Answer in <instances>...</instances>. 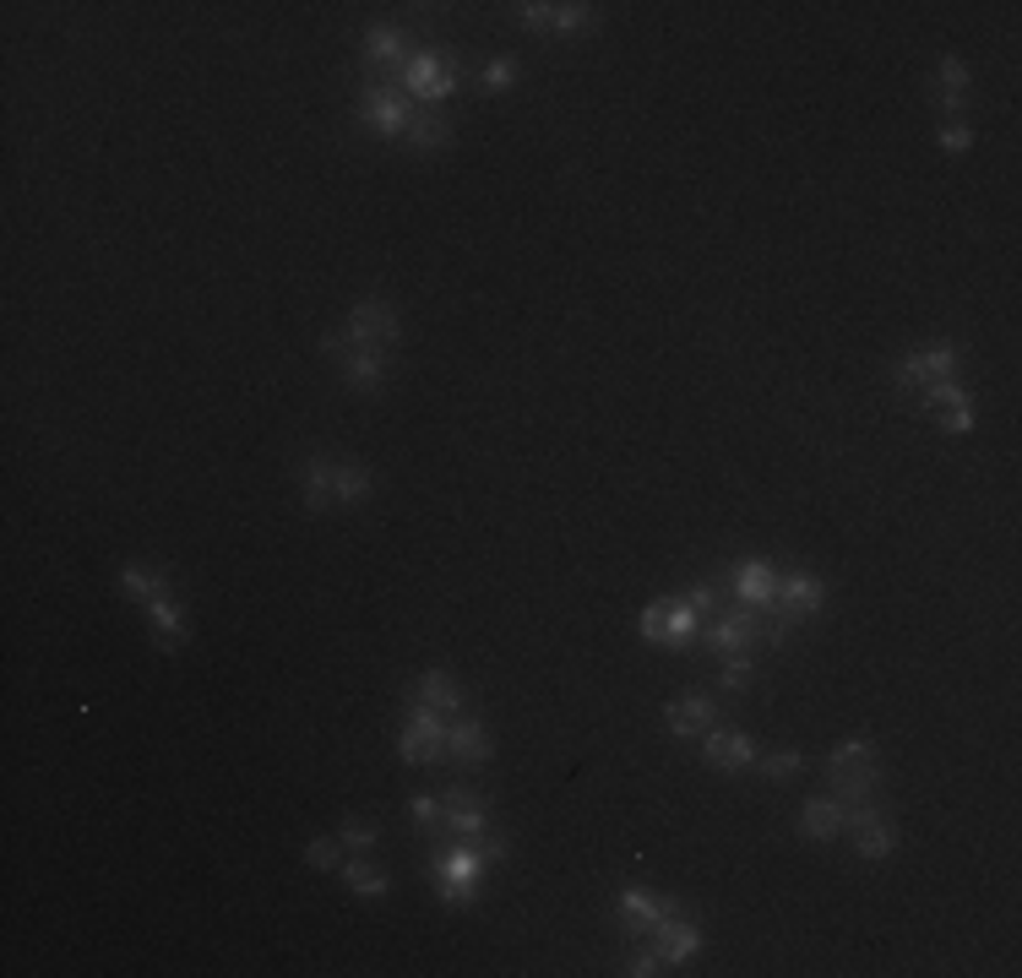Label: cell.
Returning a JSON list of instances; mask_svg holds the SVG:
<instances>
[{
	"mask_svg": "<svg viewBox=\"0 0 1022 978\" xmlns=\"http://www.w3.org/2000/svg\"><path fill=\"white\" fill-rule=\"evenodd\" d=\"M398 88L435 109L441 99H452V93H458V65H452V54L447 50H413L409 60H403Z\"/></svg>",
	"mask_w": 1022,
	"mask_h": 978,
	"instance_id": "6da1fadb",
	"label": "cell"
},
{
	"mask_svg": "<svg viewBox=\"0 0 1022 978\" xmlns=\"http://www.w3.org/2000/svg\"><path fill=\"white\" fill-rule=\"evenodd\" d=\"M321 349L338 360L343 381H349L354 392H381V386H387V370H392V360H387L381 349H364V343H354L349 332H327V337H321Z\"/></svg>",
	"mask_w": 1022,
	"mask_h": 978,
	"instance_id": "7a4b0ae2",
	"label": "cell"
},
{
	"mask_svg": "<svg viewBox=\"0 0 1022 978\" xmlns=\"http://www.w3.org/2000/svg\"><path fill=\"white\" fill-rule=\"evenodd\" d=\"M484 865H490V859H484L473 843H458V848L435 865V897H441L447 908H468V903H479Z\"/></svg>",
	"mask_w": 1022,
	"mask_h": 978,
	"instance_id": "3957f363",
	"label": "cell"
},
{
	"mask_svg": "<svg viewBox=\"0 0 1022 978\" xmlns=\"http://www.w3.org/2000/svg\"><path fill=\"white\" fill-rule=\"evenodd\" d=\"M441 750H447V723H441V713L424 707V702H413L409 728H403V739H398L403 767H430V762H441Z\"/></svg>",
	"mask_w": 1022,
	"mask_h": 978,
	"instance_id": "277c9868",
	"label": "cell"
},
{
	"mask_svg": "<svg viewBox=\"0 0 1022 978\" xmlns=\"http://www.w3.org/2000/svg\"><path fill=\"white\" fill-rule=\"evenodd\" d=\"M441 826H447L452 837H462V843L484 837V831H490V805H484V794L468 788V783L441 788Z\"/></svg>",
	"mask_w": 1022,
	"mask_h": 978,
	"instance_id": "5b68a950",
	"label": "cell"
},
{
	"mask_svg": "<svg viewBox=\"0 0 1022 978\" xmlns=\"http://www.w3.org/2000/svg\"><path fill=\"white\" fill-rule=\"evenodd\" d=\"M359 120L370 125V131H381V137H403L409 131V99H403V88H392V82H370L364 93H359Z\"/></svg>",
	"mask_w": 1022,
	"mask_h": 978,
	"instance_id": "8992f818",
	"label": "cell"
},
{
	"mask_svg": "<svg viewBox=\"0 0 1022 978\" xmlns=\"http://www.w3.org/2000/svg\"><path fill=\"white\" fill-rule=\"evenodd\" d=\"M821 598H826V587H821L816 571H783L778 593H772V609H778L783 625H800V619H811L821 609Z\"/></svg>",
	"mask_w": 1022,
	"mask_h": 978,
	"instance_id": "52a82bcc",
	"label": "cell"
},
{
	"mask_svg": "<svg viewBox=\"0 0 1022 978\" xmlns=\"http://www.w3.org/2000/svg\"><path fill=\"white\" fill-rule=\"evenodd\" d=\"M349 337L364 343V349H381V354H392L398 349V305L392 300H359L354 315H349Z\"/></svg>",
	"mask_w": 1022,
	"mask_h": 978,
	"instance_id": "ba28073f",
	"label": "cell"
},
{
	"mask_svg": "<svg viewBox=\"0 0 1022 978\" xmlns=\"http://www.w3.org/2000/svg\"><path fill=\"white\" fill-rule=\"evenodd\" d=\"M952 375H958V349L952 343H930L920 354H903L898 360V386H909V392H924V386L952 381Z\"/></svg>",
	"mask_w": 1022,
	"mask_h": 978,
	"instance_id": "9c48e42d",
	"label": "cell"
},
{
	"mask_svg": "<svg viewBox=\"0 0 1022 978\" xmlns=\"http://www.w3.org/2000/svg\"><path fill=\"white\" fill-rule=\"evenodd\" d=\"M757 739L751 734H740V728H723L713 723L708 734H702V762L713 767V773H740V767H757Z\"/></svg>",
	"mask_w": 1022,
	"mask_h": 978,
	"instance_id": "30bf717a",
	"label": "cell"
},
{
	"mask_svg": "<svg viewBox=\"0 0 1022 978\" xmlns=\"http://www.w3.org/2000/svg\"><path fill=\"white\" fill-rule=\"evenodd\" d=\"M680 914V903L674 897H653V891H642V886H625L620 891V919L631 935H653L659 925H669Z\"/></svg>",
	"mask_w": 1022,
	"mask_h": 978,
	"instance_id": "8fae6325",
	"label": "cell"
},
{
	"mask_svg": "<svg viewBox=\"0 0 1022 978\" xmlns=\"http://www.w3.org/2000/svg\"><path fill=\"white\" fill-rule=\"evenodd\" d=\"M718 723V702L713 696H674L664 707V728L674 739H697V734H708Z\"/></svg>",
	"mask_w": 1022,
	"mask_h": 978,
	"instance_id": "7c38bea8",
	"label": "cell"
},
{
	"mask_svg": "<svg viewBox=\"0 0 1022 978\" xmlns=\"http://www.w3.org/2000/svg\"><path fill=\"white\" fill-rule=\"evenodd\" d=\"M729 587H734V598H740L745 609H772L778 571L766 566V561H740V566H734V576H729Z\"/></svg>",
	"mask_w": 1022,
	"mask_h": 978,
	"instance_id": "4fadbf2b",
	"label": "cell"
},
{
	"mask_svg": "<svg viewBox=\"0 0 1022 978\" xmlns=\"http://www.w3.org/2000/svg\"><path fill=\"white\" fill-rule=\"evenodd\" d=\"M826 788H832V799H843V805L870 799V794L881 788V762L870 756V762H854V767H826Z\"/></svg>",
	"mask_w": 1022,
	"mask_h": 978,
	"instance_id": "5bb4252c",
	"label": "cell"
},
{
	"mask_svg": "<svg viewBox=\"0 0 1022 978\" xmlns=\"http://www.w3.org/2000/svg\"><path fill=\"white\" fill-rule=\"evenodd\" d=\"M447 750H452V762H458L462 773L468 767H484L490 762V728L479 718H458L447 728Z\"/></svg>",
	"mask_w": 1022,
	"mask_h": 978,
	"instance_id": "9a60e30c",
	"label": "cell"
},
{
	"mask_svg": "<svg viewBox=\"0 0 1022 978\" xmlns=\"http://www.w3.org/2000/svg\"><path fill=\"white\" fill-rule=\"evenodd\" d=\"M653 951L664 957L669 968H685V962H691V957L702 951V929H697V925H685V919L674 914L669 925H659V929H653Z\"/></svg>",
	"mask_w": 1022,
	"mask_h": 978,
	"instance_id": "2e32d148",
	"label": "cell"
},
{
	"mask_svg": "<svg viewBox=\"0 0 1022 978\" xmlns=\"http://www.w3.org/2000/svg\"><path fill=\"white\" fill-rule=\"evenodd\" d=\"M843 826H849L843 799H805V805H800V831H805L811 843H832Z\"/></svg>",
	"mask_w": 1022,
	"mask_h": 978,
	"instance_id": "e0dca14e",
	"label": "cell"
},
{
	"mask_svg": "<svg viewBox=\"0 0 1022 978\" xmlns=\"http://www.w3.org/2000/svg\"><path fill=\"white\" fill-rule=\"evenodd\" d=\"M148 619H153V642L163 647V653H180V647H186V636H191V631H186V615H180V604H174L169 593L148 604Z\"/></svg>",
	"mask_w": 1022,
	"mask_h": 978,
	"instance_id": "ac0fdd59",
	"label": "cell"
},
{
	"mask_svg": "<svg viewBox=\"0 0 1022 978\" xmlns=\"http://www.w3.org/2000/svg\"><path fill=\"white\" fill-rule=\"evenodd\" d=\"M120 593H131V598L153 604V598H163V593H169V571L148 566V561H131V566H120Z\"/></svg>",
	"mask_w": 1022,
	"mask_h": 978,
	"instance_id": "d6986e66",
	"label": "cell"
},
{
	"mask_svg": "<svg viewBox=\"0 0 1022 978\" xmlns=\"http://www.w3.org/2000/svg\"><path fill=\"white\" fill-rule=\"evenodd\" d=\"M403 137H409L413 153H441V148H452V120L435 114V109H430V114H413Z\"/></svg>",
	"mask_w": 1022,
	"mask_h": 978,
	"instance_id": "ffe728a7",
	"label": "cell"
},
{
	"mask_svg": "<svg viewBox=\"0 0 1022 978\" xmlns=\"http://www.w3.org/2000/svg\"><path fill=\"white\" fill-rule=\"evenodd\" d=\"M375 495V473L359 463H338V473H332V501L338 506H364Z\"/></svg>",
	"mask_w": 1022,
	"mask_h": 978,
	"instance_id": "44dd1931",
	"label": "cell"
},
{
	"mask_svg": "<svg viewBox=\"0 0 1022 978\" xmlns=\"http://www.w3.org/2000/svg\"><path fill=\"white\" fill-rule=\"evenodd\" d=\"M702 631V615L691 609V598H664V647H685Z\"/></svg>",
	"mask_w": 1022,
	"mask_h": 978,
	"instance_id": "7402d4cb",
	"label": "cell"
},
{
	"mask_svg": "<svg viewBox=\"0 0 1022 978\" xmlns=\"http://www.w3.org/2000/svg\"><path fill=\"white\" fill-rule=\"evenodd\" d=\"M419 702H424V707H435V713H458L462 707L458 679H452L447 669H430L424 679H419Z\"/></svg>",
	"mask_w": 1022,
	"mask_h": 978,
	"instance_id": "603a6c76",
	"label": "cell"
},
{
	"mask_svg": "<svg viewBox=\"0 0 1022 978\" xmlns=\"http://www.w3.org/2000/svg\"><path fill=\"white\" fill-rule=\"evenodd\" d=\"M403 54H409V39H403L398 28H381V22H375V28L364 33V60H370V65H398Z\"/></svg>",
	"mask_w": 1022,
	"mask_h": 978,
	"instance_id": "cb8c5ba5",
	"label": "cell"
},
{
	"mask_svg": "<svg viewBox=\"0 0 1022 978\" xmlns=\"http://www.w3.org/2000/svg\"><path fill=\"white\" fill-rule=\"evenodd\" d=\"M332 473H338V463H327V457H310L305 463V506L310 512H327V506H338L332 501Z\"/></svg>",
	"mask_w": 1022,
	"mask_h": 978,
	"instance_id": "d4e9b609",
	"label": "cell"
},
{
	"mask_svg": "<svg viewBox=\"0 0 1022 978\" xmlns=\"http://www.w3.org/2000/svg\"><path fill=\"white\" fill-rule=\"evenodd\" d=\"M343 880H349V891H354V897H387V891H392V876H387L381 865H370V859L343 865Z\"/></svg>",
	"mask_w": 1022,
	"mask_h": 978,
	"instance_id": "484cf974",
	"label": "cell"
},
{
	"mask_svg": "<svg viewBox=\"0 0 1022 978\" xmlns=\"http://www.w3.org/2000/svg\"><path fill=\"white\" fill-rule=\"evenodd\" d=\"M969 93V65L958 54H941L935 65V99H963Z\"/></svg>",
	"mask_w": 1022,
	"mask_h": 978,
	"instance_id": "4316f807",
	"label": "cell"
},
{
	"mask_svg": "<svg viewBox=\"0 0 1022 978\" xmlns=\"http://www.w3.org/2000/svg\"><path fill=\"white\" fill-rule=\"evenodd\" d=\"M757 767H762V777H772V783H789V777L805 773V750H772V756H757Z\"/></svg>",
	"mask_w": 1022,
	"mask_h": 978,
	"instance_id": "83f0119b",
	"label": "cell"
},
{
	"mask_svg": "<svg viewBox=\"0 0 1022 978\" xmlns=\"http://www.w3.org/2000/svg\"><path fill=\"white\" fill-rule=\"evenodd\" d=\"M920 397H924V409H930V413H952V409H969V392H963L958 381H935V386H924Z\"/></svg>",
	"mask_w": 1022,
	"mask_h": 978,
	"instance_id": "f1b7e54d",
	"label": "cell"
},
{
	"mask_svg": "<svg viewBox=\"0 0 1022 978\" xmlns=\"http://www.w3.org/2000/svg\"><path fill=\"white\" fill-rule=\"evenodd\" d=\"M343 837H310L305 843V865L310 870H343Z\"/></svg>",
	"mask_w": 1022,
	"mask_h": 978,
	"instance_id": "f546056e",
	"label": "cell"
},
{
	"mask_svg": "<svg viewBox=\"0 0 1022 978\" xmlns=\"http://www.w3.org/2000/svg\"><path fill=\"white\" fill-rule=\"evenodd\" d=\"M593 22H599V6H588V0L555 6V33H577V28H593Z\"/></svg>",
	"mask_w": 1022,
	"mask_h": 978,
	"instance_id": "4dcf8cb0",
	"label": "cell"
},
{
	"mask_svg": "<svg viewBox=\"0 0 1022 978\" xmlns=\"http://www.w3.org/2000/svg\"><path fill=\"white\" fill-rule=\"evenodd\" d=\"M935 148H941V153H969L973 148V131L969 125H963V120H941V125H935Z\"/></svg>",
	"mask_w": 1022,
	"mask_h": 978,
	"instance_id": "1f68e13d",
	"label": "cell"
},
{
	"mask_svg": "<svg viewBox=\"0 0 1022 978\" xmlns=\"http://www.w3.org/2000/svg\"><path fill=\"white\" fill-rule=\"evenodd\" d=\"M517 17H522V28H533V33H555V6H550V0H522Z\"/></svg>",
	"mask_w": 1022,
	"mask_h": 978,
	"instance_id": "d6a6232c",
	"label": "cell"
},
{
	"mask_svg": "<svg viewBox=\"0 0 1022 978\" xmlns=\"http://www.w3.org/2000/svg\"><path fill=\"white\" fill-rule=\"evenodd\" d=\"M718 685L723 690H745L751 685V653H729L723 669H718Z\"/></svg>",
	"mask_w": 1022,
	"mask_h": 978,
	"instance_id": "836d02e7",
	"label": "cell"
},
{
	"mask_svg": "<svg viewBox=\"0 0 1022 978\" xmlns=\"http://www.w3.org/2000/svg\"><path fill=\"white\" fill-rule=\"evenodd\" d=\"M870 756H875V745H870V739H843V745H832L826 767H854V762H870Z\"/></svg>",
	"mask_w": 1022,
	"mask_h": 978,
	"instance_id": "e575fe53",
	"label": "cell"
},
{
	"mask_svg": "<svg viewBox=\"0 0 1022 978\" xmlns=\"http://www.w3.org/2000/svg\"><path fill=\"white\" fill-rule=\"evenodd\" d=\"M637 631H642V642H653V647H664V598L642 609V619H637Z\"/></svg>",
	"mask_w": 1022,
	"mask_h": 978,
	"instance_id": "d590c367",
	"label": "cell"
},
{
	"mask_svg": "<svg viewBox=\"0 0 1022 978\" xmlns=\"http://www.w3.org/2000/svg\"><path fill=\"white\" fill-rule=\"evenodd\" d=\"M338 837H343L349 848H359V854H370V848L381 843V831H375L370 821H343V831H338Z\"/></svg>",
	"mask_w": 1022,
	"mask_h": 978,
	"instance_id": "8d00e7d4",
	"label": "cell"
},
{
	"mask_svg": "<svg viewBox=\"0 0 1022 978\" xmlns=\"http://www.w3.org/2000/svg\"><path fill=\"white\" fill-rule=\"evenodd\" d=\"M625 974H631V978H653V974H664V957H659L653 946H648V951H631V957H625Z\"/></svg>",
	"mask_w": 1022,
	"mask_h": 978,
	"instance_id": "74e56055",
	"label": "cell"
},
{
	"mask_svg": "<svg viewBox=\"0 0 1022 978\" xmlns=\"http://www.w3.org/2000/svg\"><path fill=\"white\" fill-rule=\"evenodd\" d=\"M511 82H517V60H490V65H484V88H490V93H501Z\"/></svg>",
	"mask_w": 1022,
	"mask_h": 978,
	"instance_id": "f35d334b",
	"label": "cell"
},
{
	"mask_svg": "<svg viewBox=\"0 0 1022 978\" xmlns=\"http://www.w3.org/2000/svg\"><path fill=\"white\" fill-rule=\"evenodd\" d=\"M409 816L419 826H435V821H441V799H430V794H413V799H409Z\"/></svg>",
	"mask_w": 1022,
	"mask_h": 978,
	"instance_id": "ab89813d",
	"label": "cell"
},
{
	"mask_svg": "<svg viewBox=\"0 0 1022 978\" xmlns=\"http://www.w3.org/2000/svg\"><path fill=\"white\" fill-rule=\"evenodd\" d=\"M691 609H697V615H723V598H718L713 582H702V587L691 593Z\"/></svg>",
	"mask_w": 1022,
	"mask_h": 978,
	"instance_id": "60d3db41",
	"label": "cell"
},
{
	"mask_svg": "<svg viewBox=\"0 0 1022 978\" xmlns=\"http://www.w3.org/2000/svg\"><path fill=\"white\" fill-rule=\"evenodd\" d=\"M941 430H946V435H969V430H973V409L941 413Z\"/></svg>",
	"mask_w": 1022,
	"mask_h": 978,
	"instance_id": "b9f144b4",
	"label": "cell"
}]
</instances>
